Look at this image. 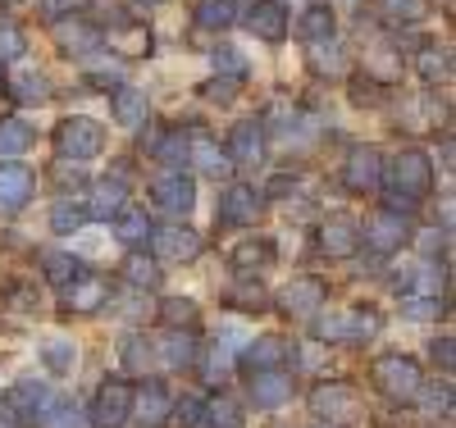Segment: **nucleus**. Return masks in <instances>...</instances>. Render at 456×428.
<instances>
[{"instance_id": "nucleus-8", "label": "nucleus", "mask_w": 456, "mask_h": 428, "mask_svg": "<svg viewBox=\"0 0 456 428\" xmlns=\"http://www.w3.org/2000/svg\"><path fill=\"white\" fill-rule=\"evenodd\" d=\"M215 214H219V223H228V228H247V223H256V219L265 214V191H256L251 182H228V187L219 191Z\"/></svg>"}, {"instance_id": "nucleus-6", "label": "nucleus", "mask_w": 456, "mask_h": 428, "mask_svg": "<svg viewBox=\"0 0 456 428\" xmlns=\"http://www.w3.org/2000/svg\"><path fill=\"white\" fill-rule=\"evenodd\" d=\"M311 415L329 428L352 424V419H361V392L352 383H320L311 392Z\"/></svg>"}, {"instance_id": "nucleus-16", "label": "nucleus", "mask_w": 456, "mask_h": 428, "mask_svg": "<svg viewBox=\"0 0 456 428\" xmlns=\"http://www.w3.org/2000/svg\"><path fill=\"white\" fill-rule=\"evenodd\" d=\"M124 210H128V182H124V178H96V182H92V197H87V206H83V214L110 223V219H119Z\"/></svg>"}, {"instance_id": "nucleus-3", "label": "nucleus", "mask_w": 456, "mask_h": 428, "mask_svg": "<svg viewBox=\"0 0 456 428\" xmlns=\"http://www.w3.org/2000/svg\"><path fill=\"white\" fill-rule=\"evenodd\" d=\"M55 146L64 160L83 165V160H96V155L105 150V128L96 119H87V114H73V119H64L55 128Z\"/></svg>"}, {"instance_id": "nucleus-20", "label": "nucleus", "mask_w": 456, "mask_h": 428, "mask_svg": "<svg viewBox=\"0 0 456 428\" xmlns=\"http://www.w3.org/2000/svg\"><path fill=\"white\" fill-rule=\"evenodd\" d=\"M224 150H228V160H233V169H238V165H260V160H265V128H260L256 119L233 124Z\"/></svg>"}, {"instance_id": "nucleus-7", "label": "nucleus", "mask_w": 456, "mask_h": 428, "mask_svg": "<svg viewBox=\"0 0 456 428\" xmlns=\"http://www.w3.org/2000/svg\"><path fill=\"white\" fill-rule=\"evenodd\" d=\"M133 415V383L128 378H105L92 397V410H87V424L96 428H124Z\"/></svg>"}, {"instance_id": "nucleus-1", "label": "nucleus", "mask_w": 456, "mask_h": 428, "mask_svg": "<svg viewBox=\"0 0 456 428\" xmlns=\"http://www.w3.org/2000/svg\"><path fill=\"white\" fill-rule=\"evenodd\" d=\"M384 187H388V210H415V206H425L429 201V191H434V165H429V155L425 150H397L393 160H384Z\"/></svg>"}, {"instance_id": "nucleus-32", "label": "nucleus", "mask_w": 456, "mask_h": 428, "mask_svg": "<svg viewBox=\"0 0 456 428\" xmlns=\"http://www.w3.org/2000/svg\"><path fill=\"white\" fill-rule=\"evenodd\" d=\"M374 10L384 14L388 23L411 28V23H425L429 19V0H374Z\"/></svg>"}, {"instance_id": "nucleus-45", "label": "nucleus", "mask_w": 456, "mask_h": 428, "mask_svg": "<svg viewBox=\"0 0 456 428\" xmlns=\"http://www.w3.org/2000/svg\"><path fill=\"white\" fill-rule=\"evenodd\" d=\"M206 410H210V428H242V410H238V401L219 397V401H206Z\"/></svg>"}, {"instance_id": "nucleus-39", "label": "nucleus", "mask_w": 456, "mask_h": 428, "mask_svg": "<svg viewBox=\"0 0 456 428\" xmlns=\"http://www.w3.org/2000/svg\"><path fill=\"white\" fill-rule=\"evenodd\" d=\"M178 428H210V410H206V397H183L174 401V415H169Z\"/></svg>"}, {"instance_id": "nucleus-41", "label": "nucleus", "mask_w": 456, "mask_h": 428, "mask_svg": "<svg viewBox=\"0 0 456 428\" xmlns=\"http://www.w3.org/2000/svg\"><path fill=\"white\" fill-rule=\"evenodd\" d=\"M42 360H46L51 374H69L78 356H73V342H64V337H46V342H42Z\"/></svg>"}, {"instance_id": "nucleus-52", "label": "nucleus", "mask_w": 456, "mask_h": 428, "mask_svg": "<svg viewBox=\"0 0 456 428\" xmlns=\"http://www.w3.org/2000/svg\"><path fill=\"white\" fill-rule=\"evenodd\" d=\"M420 251L425 255H438L443 251V232L438 228H420Z\"/></svg>"}, {"instance_id": "nucleus-36", "label": "nucleus", "mask_w": 456, "mask_h": 428, "mask_svg": "<svg viewBox=\"0 0 456 428\" xmlns=\"http://www.w3.org/2000/svg\"><path fill=\"white\" fill-rule=\"evenodd\" d=\"M238 14H242V10L233 5V0H201V5H197V23H201V28H215V32L233 28Z\"/></svg>"}, {"instance_id": "nucleus-49", "label": "nucleus", "mask_w": 456, "mask_h": 428, "mask_svg": "<svg viewBox=\"0 0 456 428\" xmlns=\"http://www.w3.org/2000/svg\"><path fill=\"white\" fill-rule=\"evenodd\" d=\"M210 64H215L219 73H228V77H242V73H247V64H242V55H238L233 46H219V51H210Z\"/></svg>"}, {"instance_id": "nucleus-14", "label": "nucleus", "mask_w": 456, "mask_h": 428, "mask_svg": "<svg viewBox=\"0 0 456 428\" xmlns=\"http://www.w3.org/2000/svg\"><path fill=\"white\" fill-rule=\"evenodd\" d=\"M169 415H174V401H169V392H165V383H142V387H133V424L137 428H165L169 424Z\"/></svg>"}, {"instance_id": "nucleus-27", "label": "nucleus", "mask_w": 456, "mask_h": 428, "mask_svg": "<svg viewBox=\"0 0 456 428\" xmlns=\"http://www.w3.org/2000/svg\"><path fill=\"white\" fill-rule=\"evenodd\" d=\"M110 109H114V124H124V128H142L146 124V114H151V101L142 87H119L110 96Z\"/></svg>"}, {"instance_id": "nucleus-11", "label": "nucleus", "mask_w": 456, "mask_h": 428, "mask_svg": "<svg viewBox=\"0 0 456 428\" xmlns=\"http://www.w3.org/2000/svg\"><path fill=\"white\" fill-rule=\"evenodd\" d=\"M320 251L329 260H352L361 251V223L347 214V210H338L320 223Z\"/></svg>"}, {"instance_id": "nucleus-24", "label": "nucleus", "mask_w": 456, "mask_h": 428, "mask_svg": "<svg viewBox=\"0 0 456 428\" xmlns=\"http://www.w3.org/2000/svg\"><path fill=\"white\" fill-rule=\"evenodd\" d=\"M247 392L256 401V410H279L288 397H292V378L283 369H270V374H251Z\"/></svg>"}, {"instance_id": "nucleus-4", "label": "nucleus", "mask_w": 456, "mask_h": 428, "mask_svg": "<svg viewBox=\"0 0 456 428\" xmlns=\"http://www.w3.org/2000/svg\"><path fill=\"white\" fill-rule=\"evenodd\" d=\"M46 387L42 383H14L0 392V424L5 428H42Z\"/></svg>"}, {"instance_id": "nucleus-58", "label": "nucleus", "mask_w": 456, "mask_h": 428, "mask_svg": "<svg viewBox=\"0 0 456 428\" xmlns=\"http://www.w3.org/2000/svg\"><path fill=\"white\" fill-rule=\"evenodd\" d=\"M0 5H5V10H10V5H19V0H0Z\"/></svg>"}, {"instance_id": "nucleus-33", "label": "nucleus", "mask_w": 456, "mask_h": 428, "mask_svg": "<svg viewBox=\"0 0 456 428\" xmlns=\"http://www.w3.org/2000/svg\"><path fill=\"white\" fill-rule=\"evenodd\" d=\"M415 69H420V77L429 87H438V83L452 77V51L447 46H425L420 55H415Z\"/></svg>"}, {"instance_id": "nucleus-51", "label": "nucleus", "mask_w": 456, "mask_h": 428, "mask_svg": "<svg viewBox=\"0 0 456 428\" xmlns=\"http://www.w3.org/2000/svg\"><path fill=\"white\" fill-rule=\"evenodd\" d=\"M206 96L219 101V105H228V101L238 96V92H233V77H210V83H206Z\"/></svg>"}, {"instance_id": "nucleus-19", "label": "nucleus", "mask_w": 456, "mask_h": 428, "mask_svg": "<svg viewBox=\"0 0 456 428\" xmlns=\"http://www.w3.org/2000/svg\"><path fill=\"white\" fill-rule=\"evenodd\" d=\"M101 42L119 55H151L156 36H151V28L137 23V19H119V23H110V32H101Z\"/></svg>"}, {"instance_id": "nucleus-28", "label": "nucleus", "mask_w": 456, "mask_h": 428, "mask_svg": "<svg viewBox=\"0 0 456 428\" xmlns=\"http://www.w3.org/2000/svg\"><path fill=\"white\" fill-rule=\"evenodd\" d=\"M270 260H274V246L265 238H247V242L233 246V255H228V264H233L242 279H256L260 269H270Z\"/></svg>"}, {"instance_id": "nucleus-22", "label": "nucleus", "mask_w": 456, "mask_h": 428, "mask_svg": "<svg viewBox=\"0 0 456 428\" xmlns=\"http://www.w3.org/2000/svg\"><path fill=\"white\" fill-rule=\"evenodd\" d=\"M292 356V346L283 337H256L247 342V351H242V369L247 374H270V369H283Z\"/></svg>"}, {"instance_id": "nucleus-54", "label": "nucleus", "mask_w": 456, "mask_h": 428, "mask_svg": "<svg viewBox=\"0 0 456 428\" xmlns=\"http://www.w3.org/2000/svg\"><path fill=\"white\" fill-rule=\"evenodd\" d=\"M265 191H270V197H279V191H297V178L279 174V178H270V187H265Z\"/></svg>"}, {"instance_id": "nucleus-9", "label": "nucleus", "mask_w": 456, "mask_h": 428, "mask_svg": "<svg viewBox=\"0 0 456 428\" xmlns=\"http://www.w3.org/2000/svg\"><path fill=\"white\" fill-rule=\"evenodd\" d=\"M406 238H411V223H406V214L402 210H379L365 228H361V242L374 251V255H393V251H402L406 246Z\"/></svg>"}, {"instance_id": "nucleus-18", "label": "nucleus", "mask_w": 456, "mask_h": 428, "mask_svg": "<svg viewBox=\"0 0 456 428\" xmlns=\"http://www.w3.org/2000/svg\"><path fill=\"white\" fill-rule=\"evenodd\" d=\"M37 197V178L23 165H0V214H19Z\"/></svg>"}, {"instance_id": "nucleus-40", "label": "nucleus", "mask_w": 456, "mask_h": 428, "mask_svg": "<svg viewBox=\"0 0 456 428\" xmlns=\"http://www.w3.org/2000/svg\"><path fill=\"white\" fill-rule=\"evenodd\" d=\"M156 160H160L165 169L183 174V165H187V137H183V133H165V137L156 141Z\"/></svg>"}, {"instance_id": "nucleus-43", "label": "nucleus", "mask_w": 456, "mask_h": 428, "mask_svg": "<svg viewBox=\"0 0 456 428\" xmlns=\"http://www.w3.org/2000/svg\"><path fill=\"white\" fill-rule=\"evenodd\" d=\"M14 101H23V105H42V101H51L46 77H42V73H23L19 83H14Z\"/></svg>"}, {"instance_id": "nucleus-15", "label": "nucleus", "mask_w": 456, "mask_h": 428, "mask_svg": "<svg viewBox=\"0 0 456 428\" xmlns=\"http://www.w3.org/2000/svg\"><path fill=\"white\" fill-rule=\"evenodd\" d=\"M151 251H156V260H197L201 255V232L187 228V223H169V228H156L151 232Z\"/></svg>"}, {"instance_id": "nucleus-47", "label": "nucleus", "mask_w": 456, "mask_h": 428, "mask_svg": "<svg viewBox=\"0 0 456 428\" xmlns=\"http://www.w3.org/2000/svg\"><path fill=\"white\" fill-rule=\"evenodd\" d=\"M228 301H233L238 310H265V292H260V283H251V279H242L233 292H228Z\"/></svg>"}, {"instance_id": "nucleus-17", "label": "nucleus", "mask_w": 456, "mask_h": 428, "mask_svg": "<svg viewBox=\"0 0 456 428\" xmlns=\"http://www.w3.org/2000/svg\"><path fill=\"white\" fill-rule=\"evenodd\" d=\"M187 160L197 165V174H206V178H228L233 174V160H228V150L210 137V133H192L187 137Z\"/></svg>"}, {"instance_id": "nucleus-48", "label": "nucleus", "mask_w": 456, "mask_h": 428, "mask_svg": "<svg viewBox=\"0 0 456 428\" xmlns=\"http://www.w3.org/2000/svg\"><path fill=\"white\" fill-rule=\"evenodd\" d=\"M83 10H92V0H42V14L46 19H78Z\"/></svg>"}, {"instance_id": "nucleus-10", "label": "nucleus", "mask_w": 456, "mask_h": 428, "mask_svg": "<svg viewBox=\"0 0 456 428\" xmlns=\"http://www.w3.org/2000/svg\"><path fill=\"white\" fill-rule=\"evenodd\" d=\"M342 182H347V191H356V197L379 191L384 187V155L374 146H356L347 160H342Z\"/></svg>"}, {"instance_id": "nucleus-53", "label": "nucleus", "mask_w": 456, "mask_h": 428, "mask_svg": "<svg viewBox=\"0 0 456 428\" xmlns=\"http://www.w3.org/2000/svg\"><path fill=\"white\" fill-rule=\"evenodd\" d=\"M434 360L452 374V360H456V356H452V337H438V342H434Z\"/></svg>"}, {"instance_id": "nucleus-12", "label": "nucleus", "mask_w": 456, "mask_h": 428, "mask_svg": "<svg viewBox=\"0 0 456 428\" xmlns=\"http://www.w3.org/2000/svg\"><path fill=\"white\" fill-rule=\"evenodd\" d=\"M151 201H156V210H165V214H187L197 206V187H192L187 174L165 169V174L151 178Z\"/></svg>"}, {"instance_id": "nucleus-23", "label": "nucleus", "mask_w": 456, "mask_h": 428, "mask_svg": "<svg viewBox=\"0 0 456 428\" xmlns=\"http://www.w3.org/2000/svg\"><path fill=\"white\" fill-rule=\"evenodd\" d=\"M55 46L64 55H92V51H101V28H92L83 19H60L55 23Z\"/></svg>"}, {"instance_id": "nucleus-37", "label": "nucleus", "mask_w": 456, "mask_h": 428, "mask_svg": "<svg viewBox=\"0 0 456 428\" xmlns=\"http://www.w3.org/2000/svg\"><path fill=\"white\" fill-rule=\"evenodd\" d=\"M114 223H119V242H124V246H142L151 232H156V223H151L146 210H124Z\"/></svg>"}, {"instance_id": "nucleus-57", "label": "nucleus", "mask_w": 456, "mask_h": 428, "mask_svg": "<svg viewBox=\"0 0 456 428\" xmlns=\"http://www.w3.org/2000/svg\"><path fill=\"white\" fill-rule=\"evenodd\" d=\"M0 87H5V64H0Z\"/></svg>"}, {"instance_id": "nucleus-31", "label": "nucleus", "mask_w": 456, "mask_h": 428, "mask_svg": "<svg viewBox=\"0 0 456 428\" xmlns=\"http://www.w3.org/2000/svg\"><path fill=\"white\" fill-rule=\"evenodd\" d=\"M119 269H124V283H128V287H142V292H156V287H160V269H156V260L142 255V251H128Z\"/></svg>"}, {"instance_id": "nucleus-21", "label": "nucleus", "mask_w": 456, "mask_h": 428, "mask_svg": "<svg viewBox=\"0 0 456 428\" xmlns=\"http://www.w3.org/2000/svg\"><path fill=\"white\" fill-rule=\"evenodd\" d=\"M242 23L251 28V36H260V42H283L288 36V10L279 0H256Z\"/></svg>"}, {"instance_id": "nucleus-46", "label": "nucleus", "mask_w": 456, "mask_h": 428, "mask_svg": "<svg viewBox=\"0 0 456 428\" xmlns=\"http://www.w3.org/2000/svg\"><path fill=\"white\" fill-rule=\"evenodd\" d=\"M151 360H156V351L146 346V337H128V342H124V365H128L133 374H146Z\"/></svg>"}, {"instance_id": "nucleus-34", "label": "nucleus", "mask_w": 456, "mask_h": 428, "mask_svg": "<svg viewBox=\"0 0 456 428\" xmlns=\"http://www.w3.org/2000/svg\"><path fill=\"white\" fill-rule=\"evenodd\" d=\"M32 124L23 119H0V160H10V155H23L32 146Z\"/></svg>"}, {"instance_id": "nucleus-44", "label": "nucleus", "mask_w": 456, "mask_h": 428, "mask_svg": "<svg viewBox=\"0 0 456 428\" xmlns=\"http://www.w3.org/2000/svg\"><path fill=\"white\" fill-rule=\"evenodd\" d=\"M83 223H87L83 206H73L69 197H64V201H55V210H51V228H55V232H78Z\"/></svg>"}, {"instance_id": "nucleus-13", "label": "nucleus", "mask_w": 456, "mask_h": 428, "mask_svg": "<svg viewBox=\"0 0 456 428\" xmlns=\"http://www.w3.org/2000/svg\"><path fill=\"white\" fill-rule=\"evenodd\" d=\"M324 305H329V287L315 274H301V279H292L279 292V310H283V315H297V319L315 315V310H324Z\"/></svg>"}, {"instance_id": "nucleus-42", "label": "nucleus", "mask_w": 456, "mask_h": 428, "mask_svg": "<svg viewBox=\"0 0 456 428\" xmlns=\"http://www.w3.org/2000/svg\"><path fill=\"white\" fill-rule=\"evenodd\" d=\"M23 51H28L23 28H19L14 19H0V64H5V60H19Z\"/></svg>"}, {"instance_id": "nucleus-30", "label": "nucleus", "mask_w": 456, "mask_h": 428, "mask_svg": "<svg viewBox=\"0 0 456 428\" xmlns=\"http://www.w3.org/2000/svg\"><path fill=\"white\" fill-rule=\"evenodd\" d=\"M105 296H110V283H105L101 274H92V269L64 292L69 310H96V305H105Z\"/></svg>"}, {"instance_id": "nucleus-5", "label": "nucleus", "mask_w": 456, "mask_h": 428, "mask_svg": "<svg viewBox=\"0 0 456 428\" xmlns=\"http://www.w3.org/2000/svg\"><path fill=\"white\" fill-rule=\"evenodd\" d=\"M374 328H379V315H374V310H356V305L329 310V315L315 319V337H320V342H342V346L365 342Z\"/></svg>"}, {"instance_id": "nucleus-29", "label": "nucleus", "mask_w": 456, "mask_h": 428, "mask_svg": "<svg viewBox=\"0 0 456 428\" xmlns=\"http://www.w3.org/2000/svg\"><path fill=\"white\" fill-rule=\"evenodd\" d=\"M297 32H301V42H311V46H324L333 42V32H338V19L329 5H311L306 14L297 19Z\"/></svg>"}, {"instance_id": "nucleus-35", "label": "nucleus", "mask_w": 456, "mask_h": 428, "mask_svg": "<svg viewBox=\"0 0 456 428\" xmlns=\"http://www.w3.org/2000/svg\"><path fill=\"white\" fill-rule=\"evenodd\" d=\"M42 428H83V410L69 397H46L42 406Z\"/></svg>"}, {"instance_id": "nucleus-38", "label": "nucleus", "mask_w": 456, "mask_h": 428, "mask_svg": "<svg viewBox=\"0 0 456 428\" xmlns=\"http://www.w3.org/2000/svg\"><path fill=\"white\" fill-rule=\"evenodd\" d=\"M160 319H165V328L192 333V324H197V301H187V296H169V301H160Z\"/></svg>"}, {"instance_id": "nucleus-25", "label": "nucleus", "mask_w": 456, "mask_h": 428, "mask_svg": "<svg viewBox=\"0 0 456 428\" xmlns=\"http://www.w3.org/2000/svg\"><path fill=\"white\" fill-rule=\"evenodd\" d=\"M42 274L55 292H69L73 283H78L87 274V264L78 255H69V251H42Z\"/></svg>"}, {"instance_id": "nucleus-50", "label": "nucleus", "mask_w": 456, "mask_h": 428, "mask_svg": "<svg viewBox=\"0 0 456 428\" xmlns=\"http://www.w3.org/2000/svg\"><path fill=\"white\" fill-rule=\"evenodd\" d=\"M420 397H425V410L429 415H447L452 410V383L443 378V383H434L429 392H420Z\"/></svg>"}, {"instance_id": "nucleus-26", "label": "nucleus", "mask_w": 456, "mask_h": 428, "mask_svg": "<svg viewBox=\"0 0 456 428\" xmlns=\"http://www.w3.org/2000/svg\"><path fill=\"white\" fill-rule=\"evenodd\" d=\"M156 356H160L165 369H187V365H197V337L183 333V328H169V333L156 342Z\"/></svg>"}, {"instance_id": "nucleus-56", "label": "nucleus", "mask_w": 456, "mask_h": 428, "mask_svg": "<svg viewBox=\"0 0 456 428\" xmlns=\"http://www.w3.org/2000/svg\"><path fill=\"white\" fill-rule=\"evenodd\" d=\"M137 5H165V0H137Z\"/></svg>"}, {"instance_id": "nucleus-2", "label": "nucleus", "mask_w": 456, "mask_h": 428, "mask_svg": "<svg viewBox=\"0 0 456 428\" xmlns=\"http://www.w3.org/2000/svg\"><path fill=\"white\" fill-rule=\"evenodd\" d=\"M370 378H374L379 392H384L388 401H397V406H406V401H415V397L425 392V369H420V360L402 356V351L379 356V360L370 365Z\"/></svg>"}, {"instance_id": "nucleus-55", "label": "nucleus", "mask_w": 456, "mask_h": 428, "mask_svg": "<svg viewBox=\"0 0 456 428\" xmlns=\"http://www.w3.org/2000/svg\"><path fill=\"white\" fill-rule=\"evenodd\" d=\"M10 301H14L19 310H28V305H32V292H28L23 283H14V287H10Z\"/></svg>"}]
</instances>
